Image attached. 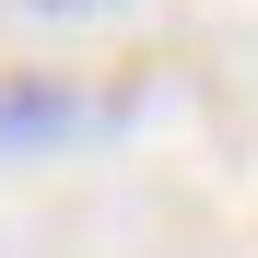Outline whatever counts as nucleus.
Returning a JSON list of instances; mask_svg holds the SVG:
<instances>
[{
    "mask_svg": "<svg viewBox=\"0 0 258 258\" xmlns=\"http://www.w3.org/2000/svg\"><path fill=\"white\" fill-rule=\"evenodd\" d=\"M0 12H24V24H71V12H117V0H0Z\"/></svg>",
    "mask_w": 258,
    "mask_h": 258,
    "instance_id": "f257e3e1",
    "label": "nucleus"
}]
</instances>
